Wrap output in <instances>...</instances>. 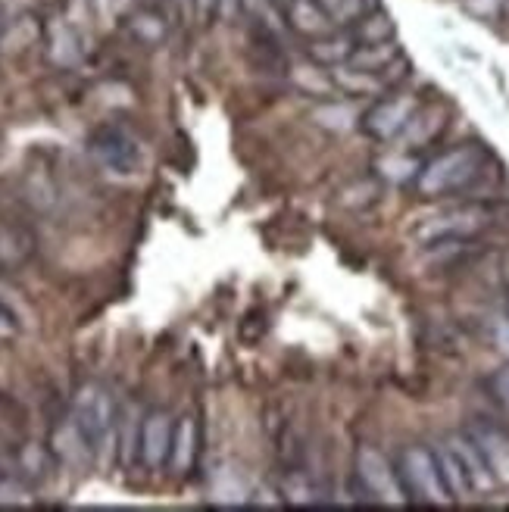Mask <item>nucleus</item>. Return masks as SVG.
I'll use <instances>...</instances> for the list:
<instances>
[{
	"instance_id": "obj_6",
	"label": "nucleus",
	"mask_w": 509,
	"mask_h": 512,
	"mask_svg": "<svg viewBox=\"0 0 509 512\" xmlns=\"http://www.w3.org/2000/svg\"><path fill=\"white\" fill-rule=\"evenodd\" d=\"M419 107H422V100L416 94L394 88L388 94L375 97L372 107L363 110V132L375 141H397Z\"/></svg>"
},
{
	"instance_id": "obj_7",
	"label": "nucleus",
	"mask_w": 509,
	"mask_h": 512,
	"mask_svg": "<svg viewBox=\"0 0 509 512\" xmlns=\"http://www.w3.org/2000/svg\"><path fill=\"white\" fill-rule=\"evenodd\" d=\"M356 481H360V488L375 503H388V506L406 503V491H403V484H400L397 466L391 463L385 453L369 447V444L356 450Z\"/></svg>"
},
{
	"instance_id": "obj_21",
	"label": "nucleus",
	"mask_w": 509,
	"mask_h": 512,
	"mask_svg": "<svg viewBox=\"0 0 509 512\" xmlns=\"http://www.w3.org/2000/svg\"><path fill=\"white\" fill-rule=\"evenodd\" d=\"M129 32L138 44L157 47L169 38V19L154 7H141L129 16Z\"/></svg>"
},
{
	"instance_id": "obj_14",
	"label": "nucleus",
	"mask_w": 509,
	"mask_h": 512,
	"mask_svg": "<svg viewBox=\"0 0 509 512\" xmlns=\"http://www.w3.org/2000/svg\"><path fill=\"white\" fill-rule=\"evenodd\" d=\"M444 122H447V110L431 104V107H419L416 116L410 119V125L403 128L400 138H397V150H419L428 147L441 132H444Z\"/></svg>"
},
{
	"instance_id": "obj_17",
	"label": "nucleus",
	"mask_w": 509,
	"mask_h": 512,
	"mask_svg": "<svg viewBox=\"0 0 509 512\" xmlns=\"http://www.w3.org/2000/svg\"><path fill=\"white\" fill-rule=\"evenodd\" d=\"M356 47H360V44H356L350 29H335V32L310 41V60H316L325 69H335V66H341V63H347L353 57Z\"/></svg>"
},
{
	"instance_id": "obj_2",
	"label": "nucleus",
	"mask_w": 509,
	"mask_h": 512,
	"mask_svg": "<svg viewBox=\"0 0 509 512\" xmlns=\"http://www.w3.org/2000/svg\"><path fill=\"white\" fill-rule=\"evenodd\" d=\"M72 419L85 434L97 463H107L116 453V425H119V409L113 394L97 381L82 384L72 400Z\"/></svg>"
},
{
	"instance_id": "obj_12",
	"label": "nucleus",
	"mask_w": 509,
	"mask_h": 512,
	"mask_svg": "<svg viewBox=\"0 0 509 512\" xmlns=\"http://www.w3.org/2000/svg\"><path fill=\"white\" fill-rule=\"evenodd\" d=\"M285 22L291 32H297L300 38H310V41L338 29L319 0H285Z\"/></svg>"
},
{
	"instance_id": "obj_20",
	"label": "nucleus",
	"mask_w": 509,
	"mask_h": 512,
	"mask_svg": "<svg viewBox=\"0 0 509 512\" xmlns=\"http://www.w3.org/2000/svg\"><path fill=\"white\" fill-rule=\"evenodd\" d=\"M54 456L60 459V463L66 466H85L94 459L85 434L79 431V425H75V419H69L66 425H60L54 431Z\"/></svg>"
},
{
	"instance_id": "obj_29",
	"label": "nucleus",
	"mask_w": 509,
	"mask_h": 512,
	"mask_svg": "<svg viewBox=\"0 0 509 512\" xmlns=\"http://www.w3.org/2000/svg\"><path fill=\"white\" fill-rule=\"evenodd\" d=\"M19 331V319L13 316L10 306H4V300H0V338H13Z\"/></svg>"
},
{
	"instance_id": "obj_34",
	"label": "nucleus",
	"mask_w": 509,
	"mask_h": 512,
	"mask_svg": "<svg viewBox=\"0 0 509 512\" xmlns=\"http://www.w3.org/2000/svg\"><path fill=\"white\" fill-rule=\"evenodd\" d=\"M175 4H188L191 7V0H175Z\"/></svg>"
},
{
	"instance_id": "obj_3",
	"label": "nucleus",
	"mask_w": 509,
	"mask_h": 512,
	"mask_svg": "<svg viewBox=\"0 0 509 512\" xmlns=\"http://www.w3.org/2000/svg\"><path fill=\"white\" fill-rule=\"evenodd\" d=\"M394 466H397L400 484H403V491H406V500L431 503V506H441V503L453 500V494L447 491V481L441 475L435 450L419 447V444L403 447Z\"/></svg>"
},
{
	"instance_id": "obj_18",
	"label": "nucleus",
	"mask_w": 509,
	"mask_h": 512,
	"mask_svg": "<svg viewBox=\"0 0 509 512\" xmlns=\"http://www.w3.org/2000/svg\"><path fill=\"white\" fill-rule=\"evenodd\" d=\"M403 57V47L397 38L388 41H372V44H360L353 50V57L347 60V66L363 69V72H385L388 66H394Z\"/></svg>"
},
{
	"instance_id": "obj_35",
	"label": "nucleus",
	"mask_w": 509,
	"mask_h": 512,
	"mask_svg": "<svg viewBox=\"0 0 509 512\" xmlns=\"http://www.w3.org/2000/svg\"><path fill=\"white\" fill-rule=\"evenodd\" d=\"M282 4H285V0H282Z\"/></svg>"
},
{
	"instance_id": "obj_26",
	"label": "nucleus",
	"mask_w": 509,
	"mask_h": 512,
	"mask_svg": "<svg viewBox=\"0 0 509 512\" xmlns=\"http://www.w3.org/2000/svg\"><path fill=\"white\" fill-rule=\"evenodd\" d=\"M325 7V13L332 16V22L338 29H350L353 22H360L366 13H372L378 7V0H319Z\"/></svg>"
},
{
	"instance_id": "obj_16",
	"label": "nucleus",
	"mask_w": 509,
	"mask_h": 512,
	"mask_svg": "<svg viewBox=\"0 0 509 512\" xmlns=\"http://www.w3.org/2000/svg\"><path fill=\"white\" fill-rule=\"evenodd\" d=\"M35 253V235L19 222H0V269H19Z\"/></svg>"
},
{
	"instance_id": "obj_24",
	"label": "nucleus",
	"mask_w": 509,
	"mask_h": 512,
	"mask_svg": "<svg viewBox=\"0 0 509 512\" xmlns=\"http://www.w3.org/2000/svg\"><path fill=\"white\" fill-rule=\"evenodd\" d=\"M350 32L356 38V44H372V41H388V38H397V25H394V16L385 13L381 7H375L372 13H366L360 22L350 25Z\"/></svg>"
},
{
	"instance_id": "obj_30",
	"label": "nucleus",
	"mask_w": 509,
	"mask_h": 512,
	"mask_svg": "<svg viewBox=\"0 0 509 512\" xmlns=\"http://www.w3.org/2000/svg\"><path fill=\"white\" fill-rule=\"evenodd\" d=\"M247 0H216V16L225 19V22H232L241 10H244Z\"/></svg>"
},
{
	"instance_id": "obj_10",
	"label": "nucleus",
	"mask_w": 509,
	"mask_h": 512,
	"mask_svg": "<svg viewBox=\"0 0 509 512\" xmlns=\"http://www.w3.org/2000/svg\"><path fill=\"white\" fill-rule=\"evenodd\" d=\"M447 450L453 453L456 466L463 469L466 484H469L472 494H491L494 488H500L497 478L491 475V469L485 463V456H481V450L475 447V441L469 438V434H456V438H450Z\"/></svg>"
},
{
	"instance_id": "obj_9",
	"label": "nucleus",
	"mask_w": 509,
	"mask_h": 512,
	"mask_svg": "<svg viewBox=\"0 0 509 512\" xmlns=\"http://www.w3.org/2000/svg\"><path fill=\"white\" fill-rule=\"evenodd\" d=\"M172 434H175V422L163 409H154L141 419V444H138V459L157 472L163 466H169V453H172Z\"/></svg>"
},
{
	"instance_id": "obj_19",
	"label": "nucleus",
	"mask_w": 509,
	"mask_h": 512,
	"mask_svg": "<svg viewBox=\"0 0 509 512\" xmlns=\"http://www.w3.org/2000/svg\"><path fill=\"white\" fill-rule=\"evenodd\" d=\"M288 79L297 91L310 94L316 100H325V97H335V79L332 72H325V66H319L316 60H303V63H294Z\"/></svg>"
},
{
	"instance_id": "obj_33",
	"label": "nucleus",
	"mask_w": 509,
	"mask_h": 512,
	"mask_svg": "<svg viewBox=\"0 0 509 512\" xmlns=\"http://www.w3.org/2000/svg\"><path fill=\"white\" fill-rule=\"evenodd\" d=\"M97 4H100V10H104V13H110L116 7V0H97Z\"/></svg>"
},
{
	"instance_id": "obj_25",
	"label": "nucleus",
	"mask_w": 509,
	"mask_h": 512,
	"mask_svg": "<svg viewBox=\"0 0 509 512\" xmlns=\"http://www.w3.org/2000/svg\"><path fill=\"white\" fill-rule=\"evenodd\" d=\"M422 163L416 157H410V150H394L388 157H381L375 163V172L388 182H416Z\"/></svg>"
},
{
	"instance_id": "obj_23",
	"label": "nucleus",
	"mask_w": 509,
	"mask_h": 512,
	"mask_svg": "<svg viewBox=\"0 0 509 512\" xmlns=\"http://www.w3.org/2000/svg\"><path fill=\"white\" fill-rule=\"evenodd\" d=\"M141 419L135 409H122L119 413V425H116V453L122 466H132L138 456V444H141Z\"/></svg>"
},
{
	"instance_id": "obj_5",
	"label": "nucleus",
	"mask_w": 509,
	"mask_h": 512,
	"mask_svg": "<svg viewBox=\"0 0 509 512\" xmlns=\"http://www.w3.org/2000/svg\"><path fill=\"white\" fill-rule=\"evenodd\" d=\"M88 153H91V160L116 175V178H132L141 172V144L135 141L132 132H125L122 125H104V128H97V132L88 138Z\"/></svg>"
},
{
	"instance_id": "obj_1",
	"label": "nucleus",
	"mask_w": 509,
	"mask_h": 512,
	"mask_svg": "<svg viewBox=\"0 0 509 512\" xmlns=\"http://www.w3.org/2000/svg\"><path fill=\"white\" fill-rule=\"evenodd\" d=\"M488 166H491V153L478 141L456 144L450 150H441L438 157H431L428 163H422L413 185H416V194L428 200L456 197V194L472 191L481 178L488 175Z\"/></svg>"
},
{
	"instance_id": "obj_8",
	"label": "nucleus",
	"mask_w": 509,
	"mask_h": 512,
	"mask_svg": "<svg viewBox=\"0 0 509 512\" xmlns=\"http://www.w3.org/2000/svg\"><path fill=\"white\" fill-rule=\"evenodd\" d=\"M466 434L475 441L481 456H485V463L500 488H509V431L497 422L475 419Z\"/></svg>"
},
{
	"instance_id": "obj_11",
	"label": "nucleus",
	"mask_w": 509,
	"mask_h": 512,
	"mask_svg": "<svg viewBox=\"0 0 509 512\" xmlns=\"http://www.w3.org/2000/svg\"><path fill=\"white\" fill-rule=\"evenodd\" d=\"M44 50H47V60L57 69H75L85 60L82 38L66 19H54L50 25H44Z\"/></svg>"
},
{
	"instance_id": "obj_32",
	"label": "nucleus",
	"mask_w": 509,
	"mask_h": 512,
	"mask_svg": "<svg viewBox=\"0 0 509 512\" xmlns=\"http://www.w3.org/2000/svg\"><path fill=\"white\" fill-rule=\"evenodd\" d=\"M497 344H500L503 350H509V322L497 331Z\"/></svg>"
},
{
	"instance_id": "obj_31",
	"label": "nucleus",
	"mask_w": 509,
	"mask_h": 512,
	"mask_svg": "<svg viewBox=\"0 0 509 512\" xmlns=\"http://www.w3.org/2000/svg\"><path fill=\"white\" fill-rule=\"evenodd\" d=\"M191 7H194L197 19H210V16H216V0H191Z\"/></svg>"
},
{
	"instance_id": "obj_27",
	"label": "nucleus",
	"mask_w": 509,
	"mask_h": 512,
	"mask_svg": "<svg viewBox=\"0 0 509 512\" xmlns=\"http://www.w3.org/2000/svg\"><path fill=\"white\" fill-rule=\"evenodd\" d=\"M29 481L13 469H0V503H29Z\"/></svg>"
},
{
	"instance_id": "obj_4",
	"label": "nucleus",
	"mask_w": 509,
	"mask_h": 512,
	"mask_svg": "<svg viewBox=\"0 0 509 512\" xmlns=\"http://www.w3.org/2000/svg\"><path fill=\"white\" fill-rule=\"evenodd\" d=\"M494 213L485 203H463V207H450L431 219H422L416 225L413 238L419 244L431 241H475L485 228H491Z\"/></svg>"
},
{
	"instance_id": "obj_15",
	"label": "nucleus",
	"mask_w": 509,
	"mask_h": 512,
	"mask_svg": "<svg viewBox=\"0 0 509 512\" xmlns=\"http://www.w3.org/2000/svg\"><path fill=\"white\" fill-rule=\"evenodd\" d=\"M200 453V428L194 416H182L175 422V434H172V453H169V469L175 475H188L197 463Z\"/></svg>"
},
{
	"instance_id": "obj_28",
	"label": "nucleus",
	"mask_w": 509,
	"mask_h": 512,
	"mask_svg": "<svg viewBox=\"0 0 509 512\" xmlns=\"http://www.w3.org/2000/svg\"><path fill=\"white\" fill-rule=\"evenodd\" d=\"M491 394L503 406V413L509 416V366L500 369V372H494V378H491Z\"/></svg>"
},
{
	"instance_id": "obj_22",
	"label": "nucleus",
	"mask_w": 509,
	"mask_h": 512,
	"mask_svg": "<svg viewBox=\"0 0 509 512\" xmlns=\"http://www.w3.org/2000/svg\"><path fill=\"white\" fill-rule=\"evenodd\" d=\"M54 450L38 447V444H22L13 456V472L22 475L25 481H38L54 472Z\"/></svg>"
},
{
	"instance_id": "obj_13",
	"label": "nucleus",
	"mask_w": 509,
	"mask_h": 512,
	"mask_svg": "<svg viewBox=\"0 0 509 512\" xmlns=\"http://www.w3.org/2000/svg\"><path fill=\"white\" fill-rule=\"evenodd\" d=\"M310 119L325 128V132H335V135H347L353 132L356 125H363V113L360 107L353 104V97H325L313 107Z\"/></svg>"
}]
</instances>
